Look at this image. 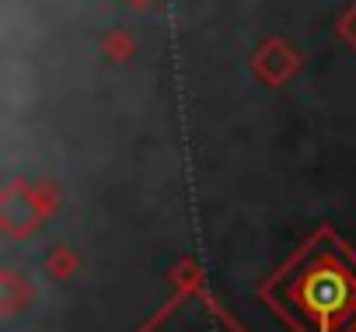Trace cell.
<instances>
[{"label":"cell","instance_id":"6da1fadb","mask_svg":"<svg viewBox=\"0 0 356 332\" xmlns=\"http://www.w3.org/2000/svg\"><path fill=\"white\" fill-rule=\"evenodd\" d=\"M276 290H283L286 311L297 315L307 332H342L356 322V269L328 238L304 248Z\"/></svg>","mask_w":356,"mask_h":332},{"label":"cell","instance_id":"7a4b0ae2","mask_svg":"<svg viewBox=\"0 0 356 332\" xmlns=\"http://www.w3.org/2000/svg\"><path fill=\"white\" fill-rule=\"evenodd\" d=\"M147 332H238L210 301H203L200 294H186L178 297Z\"/></svg>","mask_w":356,"mask_h":332}]
</instances>
